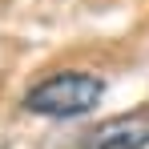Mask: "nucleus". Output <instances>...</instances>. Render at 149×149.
<instances>
[{"instance_id":"f257e3e1","label":"nucleus","mask_w":149,"mask_h":149,"mask_svg":"<svg viewBox=\"0 0 149 149\" xmlns=\"http://www.w3.org/2000/svg\"><path fill=\"white\" fill-rule=\"evenodd\" d=\"M101 97H105L101 77L69 69V73H52L40 85H32L24 93V109L40 117H81L93 105H101Z\"/></svg>"},{"instance_id":"f03ea898","label":"nucleus","mask_w":149,"mask_h":149,"mask_svg":"<svg viewBox=\"0 0 149 149\" xmlns=\"http://www.w3.org/2000/svg\"><path fill=\"white\" fill-rule=\"evenodd\" d=\"M145 145H149V105H137L129 113L101 121L81 141V149H145Z\"/></svg>"}]
</instances>
